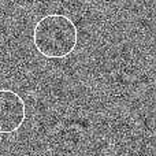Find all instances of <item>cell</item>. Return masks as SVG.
Returning a JSON list of instances; mask_svg holds the SVG:
<instances>
[{"label":"cell","instance_id":"2","mask_svg":"<svg viewBox=\"0 0 156 156\" xmlns=\"http://www.w3.org/2000/svg\"><path fill=\"white\" fill-rule=\"evenodd\" d=\"M26 105L16 92L0 89V134H12L25 123Z\"/></svg>","mask_w":156,"mask_h":156},{"label":"cell","instance_id":"1","mask_svg":"<svg viewBox=\"0 0 156 156\" xmlns=\"http://www.w3.org/2000/svg\"><path fill=\"white\" fill-rule=\"evenodd\" d=\"M78 43L77 26L63 14H48L33 29V44L47 59H63L74 52Z\"/></svg>","mask_w":156,"mask_h":156}]
</instances>
